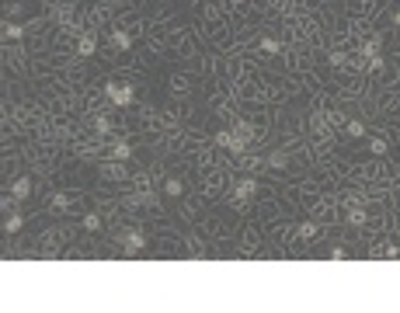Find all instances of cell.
I'll use <instances>...</instances> for the list:
<instances>
[{
    "instance_id": "cell-5",
    "label": "cell",
    "mask_w": 400,
    "mask_h": 313,
    "mask_svg": "<svg viewBox=\"0 0 400 313\" xmlns=\"http://www.w3.org/2000/svg\"><path fill=\"white\" fill-rule=\"evenodd\" d=\"M254 191H258V184H254V181L247 178V181H240V184H237V191H233V195H237V199H240V202H247V199H251V195H254Z\"/></svg>"
},
{
    "instance_id": "cell-9",
    "label": "cell",
    "mask_w": 400,
    "mask_h": 313,
    "mask_svg": "<svg viewBox=\"0 0 400 313\" xmlns=\"http://www.w3.org/2000/svg\"><path fill=\"white\" fill-rule=\"evenodd\" d=\"M21 223H25V219H21L18 212H11V216L4 219V230H7V233H18V230H21Z\"/></svg>"
},
{
    "instance_id": "cell-3",
    "label": "cell",
    "mask_w": 400,
    "mask_h": 313,
    "mask_svg": "<svg viewBox=\"0 0 400 313\" xmlns=\"http://www.w3.org/2000/svg\"><path fill=\"white\" fill-rule=\"evenodd\" d=\"M28 195H31V178H18L14 184H11V199H28Z\"/></svg>"
},
{
    "instance_id": "cell-2",
    "label": "cell",
    "mask_w": 400,
    "mask_h": 313,
    "mask_svg": "<svg viewBox=\"0 0 400 313\" xmlns=\"http://www.w3.org/2000/svg\"><path fill=\"white\" fill-rule=\"evenodd\" d=\"M143 244H146L143 230H129V233H126V254H139V251H143Z\"/></svg>"
},
{
    "instance_id": "cell-13",
    "label": "cell",
    "mask_w": 400,
    "mask_h": 313,
    "mask_svg": "<svg viewBox=\"0 0 400 313\" xmlns=\"http://www.w3.org/2000/svg\"><path fill=\"white\" fill-rule=\"evenodd\" d=\"M345 132L358 139V136H366V126H362V122H348V129H345Z\"/></svg>"
},
{
    "instance_id": "cell-15",
    "label": "cell",
    "mask_w": 400,
    "mask_h": 313,
    "mask_svg": "<svg viewBox=\"0 0 400 313\" xmlns=\"http://www.w3.org/2000/svg\"><path fill=\"white\" fill-rule=\"evenodd\" d=\"M369 146H373V153H376V156H379V153H386V150H390V143H386V139H373V143H369Z\"/></svg>"
},
{
    "instance_id": "cell-14",
    "label": "cell",
    "mask_w": 400,
    "mask_h": 313,
    "mask_svg": "<svg viewBox=\"0 0 400 313\" xmlns=\"http://www.w3.org/2000/svg\"><path fill=\"white\" fill-rule=\"evenodd\" d=\"M111 153H115V156H122V160H126V156H129L133 150H129V143H115V146H111Z\"/></svg>"
},
{
    "instance_id": "cell-12",
    "label": "cell",
    "mask_w": 400,
    "mask_h": 313,
    "mask_svg": "<svg viewBox=\"0 0 400 313\" xmlns=\"http://www.w3.org/2000/svg\"><path fill=\"white\" fill-rule=\"evenodd\" d=\"M348 223H351V226H362V223H366V212H362V209H351V212H348Z\"/></svg>"
},
{
    "instance_id": "cell-16",
    "label": "cell",
    "mask_w": 400,
    "mask_h": 313,
    "mask_svg": "<svg viewBox=\"0 0 400 313\" xmlns=\"http://www.w3.org/2000/svg\"><path fill=\"white\" fill-rule=\"evenodd\" d=\"M261 49L265 52H278V42H275V38H261Z\"/></svg>"
},
{
    "instance_id": "cell-7",
    "label": "cell",
    "mask_w": 400,
    "mask_h": 313,
    "mask_svg": "<svg viewBox=\"0 0 400 313\" xmlns=\"http://www.w3.org/2000/svg\"><path fill=\"white\" fill-rule=\"evenodd\" d=\"M299 237H303V240L320 237V226H317V223H299Z\"/></svg>"
},
{
    "instance_id": "cell-1",
    "label": "cell",
    "mask_w": 400,
    "mask_h": 313,
    "mask_svg": "<svg viewBox=\"0 0 400 313\" xmlns=\"http://www.w3.org/2000/svg\"><path fill=\"white\" fill-rule=\"evenodd\" d=\"M105 94L118 104V108H126V104H133V87L129 84H122V87H118V84H108L105 87Z\"/></svg>"
},
{
    "instance_id": "cell-17",
    "label": "cell",
    "mask_w": 400,
    "mask_h": 313,
    "mask_svg": "<svg viewBox=\"0 0 400 313\" xmlns=\"http://www.w3.org/2000/svg\"><path fill=\"white\" fill-rule=\"evenodd\" d=\"M331 258H334V261H341V258H348V251H345V247H334V251H331Z\"/></svg>"
},
{
    "instance_id": "cell-8",
    "label": "cell",
    "mask_w": 400,
    "mask_h": 313,
    "mask_svg": "<svg viewBox=\"0 0 400 313\" xmlns=\"http://www.w3.org/2000/svg\"><path fill=\"white\" fill-rule=\"evenodd\" d=\"M164 191H167V195H171V199H181V195H185V184H181V181H178V178H171V181H167V184H164Z\"/></svg>"
},
{
    "instance_id": "cell-18",
    "label": "cell",
    "mask_w": 400,
    "mask_h": 313,
    "mask_svg": "<svg viewBox=\"0 0 400 313\" xmlns=\"http://www.w3.org/2000/svg\"><path fill=\"white\" fill-rule=\"evenodd\" d=\"M393 25H397V28H400V11H397V14H393Z\"/></svg>"
},
{
    "instance_id": "cell-10",
    "label": "cell",
    "mask_w": 400,
    "mask_h": 313,
    "mask_svg": "<svg viewBox=\"0 0 400 313\" xmlns=\"http://www.w3.org/2000/svg\"><path fill=\"white\" fill-rule=\"evenodd\" d=\"M21 35H25V28H21V25H11V21L4 25V38H7V42H11V38H21Z\"/></svg>"
},
{
    "instance_id": "cell-11",
    "label": "cell",
    "mask_w": 400,
    "mask_h": 313,
    "mask_svg": "<svg viewBox=\"0 0 400 313\" xmlns=\"http://www.w3.org/2000/svg\"><path fill=\"white\" fill-rule=\"evenodd\" d=\"M84 230H91V233H94V230H101V216H98V212L84 216Z\"/></svg>"
},
{
    "instance_id": "cell-4",
    "label": "cell",
    "mask_w": 400,
    "mask_h": 313,
    "mask_svg": "<svg viewBox=\"0 0 400 313\" xmlns=\"http://www.w3.org/2000/svg\"><path fill=\"white\" fill-rule=\"evenodd\" d=\"M94 49H98V38L87 31V35H80V42H77V52L80 56H94Z\"/></svg>"
},
{
    "instance_id": "cell-6",
    "label": "cell",
    "mask_w": 400,
    "mask_h": 313,
    "mask_svg": "<svg viewBox=\"0 0 400 313\" xmlns=\"http://www.w3.org/2000/svg\"><path fill=\"white\" fill-rule=\"evenodd\" d=\"M111 46H115V49H129V46H133L129 31H111Z\"/></svg>"
}]
</instances>
